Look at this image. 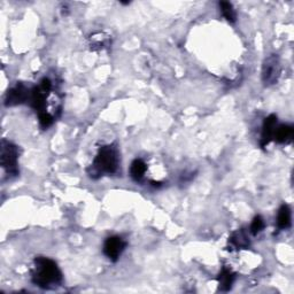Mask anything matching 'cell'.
<instances>
[{
	"label": "cell",
	"mask_w": 294,
	"mask_h": 294,
	"mask_svg": "<svg viewBox=\"0 0 294 294\" xmlns=\"http://www.w3.org/2000/svg\"><path fill=\"white\" fill-rule=\"evenodd\" d=\"M282 65L277 55H270L265 59L262 65V82L264 85H272L277 83L281 76Z\"/></svg>",
	"instance_id": "4"
},
{
	"label": "cell",
	"mask_w": 294,
	"mask_h": 294,
	"mask_svg": "<svg viewBox=\"0 0 294 294\" xmlns=\"http://www.w3.org/2000/svg\"><path fill=\"white\" fill-rule=\"evenodd\" d=\"M30 93L31 90L28 89L26 85L17 84L14 86V88L8 90V92H7L5 98V105L9 107L20 105V103L27 101V100L29 101Z\"/></svg>",
	"instance_id": "6"
},
{
	"label": "cell",
	"mask_w": 294,
	"mask_h": 294,
	"mask_svg": "<svg viewBox=\"0 0 294 294\" xmlns=\"http://www.w3.org/2000/svg\"><path fill=\"white\" fill-rule=\"evenodd\" d=\"M54 122V117L51 115L50 113H41L39 114V123L40 127L43 129H47L50 128Z\"/></svg>",
	"instance_id": "15"
},
{
	"label": "cell",
	"mask_w": 294,
	"mask_h": 294,
	"mask_svg": "<svg viewBox=\"0 0 294 294\" xmlns=\"http://www.w3.org/2000/svg\"><path fill=\"white\" fill-rule=\"evenodd\" d=\"M1 165L7 174L16 176L19 174L17 168V159H19V150L13 143L7 140L1 141Z\"/></svg>",
	"instance_id": "3"
},
{
	"label": "cell",
	"mask_w": 294,
	"mask_h": 294,
	"mask_svg": "<svg viewBox=\"0 0 294 294\" xmlns=\"http://www.w3.org/2000/svg\"><path fill=\"white\" fill-rule=\"evenodd\" d=\"M277 226L279 229L285 230L291 227V209L288 205H283L279 208L277 216Z\"/></svg>",
	"instance_id": "11"
},
{
	"label": "cell",
	"mask_w": 294,
	"mask_h": 294,
	"mask_svg": "<svg viewBox=\"0 0 294 294\" xmlns=\"http://www.w3.org/2000/svg\"><path fill=\"white\" fill-rule=\"evenodd\" d=\"M119 151L114 145H106L99 148L98 154L88 170L90 177L99 178L102 175H113L119 169Z\"/></svg>",
	"instance_id": "2"
},
{
	"label": "cell",
	"mask_w": 294,
	"mask_h": 294,
	"mask_svg": "<svg viewBox=\"0 0 294 294\" xmlns=\"http://www.w3.org/2000/svg\"><path fill=\"white\" fill-rule=\"evenodd\" d=\"M220 8H221V12L223 14V16L227 19V21H229L231 23L236 22L237 14H236V10L233 8L232 3L229 1H221Z\"/></svg>",
	"instance_id": "13"
},
{
	"label": "cell",
	"mask_w": 294,
	"mask_h": 294,
	"mask_svg": "<svg viewBox=\"0 0 294 294\" xmlns=\"http://www.w3.org/2000/svg\"><path fill=\"white\" fill-rule=\"evenodd\" d=\"M126 247L127 243L122 238L119 236H113L107 238L105 244H103V253L109 260L115 262L119 260V258L123 253V251L126 250Z\"/></svg>",
	"instance_id": "5"
},
{
	"label": "cell",
	"mask_w": 294,
	"mask_h": 294,
	"mask_svg": "<svg viewBox=\"0 0 294 294\" xmlns=\"http://www.w3.org/2000/svg\"><path fill=\"white\" fill-rule=\"evenodd\" d=\"M263 228H264L263 219H262L261 216H255L251 226V232L253 233L254 236H257L258 233H260L261 231L263 230Z\"/></svg>",
	"instance_id": "14"
},
{
	"label": "cell",
	"mask_w": 294,
	"mask_h": 294,
	"mask_svg": "<svg viewBox=\"0 0 294 294\" xmlns=\"http://www.w3.org/2000/svg\"><path fill=\"white\" fill-rule=\"evenodd\" d=\"M145 172H146V163L140 159H136L130 167V176L132 177L134 182L143 181Z\"/></svg>",
	"instance_id": "9"
},
{
	"label": "cell",
	"mask_w": 294,
	"mask_h": 294,
	"mask_svg": "<svg viewBox=\"0 0 294 294\" xmlns=\"http://www.w3.org/2000/svg\"><path fill=\"white\" fill-rule=\"evenodd\" d=\"M62 274L58 264L47 258H37L33 269V283L41 289H53L61 284Z\"/></svg>",
	"instance_id": "1"
},
{
	"label": "cell",
	"mask_w": 294,
	"mask_h": 294,
	"mask_svg": "<svg viewBox=\"0 0 294 294\" xmlns=\"http://www.w3.org/2000/svg\"><path fill=\"white\" fill-rule=\"evenodd\" d=\"M293 138V128L291 126H288V124H282L276 128L274 139L277 141V143L281 144H286L290 143Z\"/></svg>",
	"instance_id": "8"
},
{
	"label": "cell",
	"mask_w": 294,
	"mask_h": 294,
	"mask_svg": "<svg viewBox=\"0 0 294 294\" xmlns=\"http://www.w3.org/2000/svg\"><path fill=\"white\" fill-rule=\"evenodd\" d=\"M230 243L236 248H247L250 246V239L244 230H238L233 232L230 238Z\"/></svg>",
	"instance_id": "12"
},
{
	"label": "cell",
	"mask_w": 294,
	"mask_h": 294,
	"mask_svg": "<svg viewBox=\"0 0 294 294\" xmlns=\"http://www.w3.org/2000/svg\"><path fill=\"white\" fill-rule=\"evenodd\" d=\"M277 128V116L270 115L264 120L263 126H262V134H261V146L264 147L274 139V134Z\"/></svg>",
	"instance_id": "7"
},
{
	"label": "cell",
	"mask_w": 294,
	"mask_h": 294,
	"mask_svg": "<svg viewBox=\"0 0 294 294\" xmlns=\"http://www.w3.org/2000/svg\"><path fill=\"white\" fill-rule=\"evenodd\" d=\"M234 278H236V276H234L233 272L229 270V269L224 268L219 276V285L221 291H229L232 288Z\"/></svg>",
	"instance_id": "10"
}]
</instances>
